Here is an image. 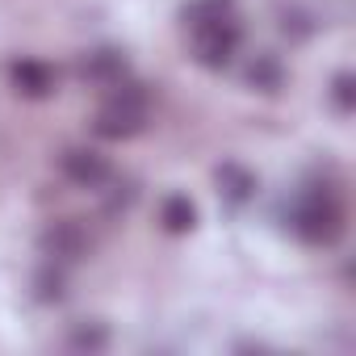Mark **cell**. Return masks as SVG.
I'll list each match as a JSON object with an SVG mask.
<instances>
[{
  "label": "cell",
  "mask_w": 356,
  "mask_h": 356,
  "mask_svg": "<svg viewBox=\"0 0 356 356\" xmlns=\"http://www.w3.org/2000/svg\"><path fill=\"white\" fill-rule=\"evenodd\" d=\"M281 63L273 59V55H256V63L248 67V84H256V88H264V92H277L281 88Z\"/></svg>",
  "instance_id": "obj_9"
},
{
  "label": "cell",
  "mask_w": 356,
  "mask_h": 356,
  "mask_svg": "<svg viewBox=\"0 0 356 356\" xmlns=\"http://www.w3.org/2000/svg\"><path fill=\"white\" fill-rule=\"evenodd\" d=\"M42 248H47V256L51 260H80L84 252H88V235H84V227L80 222H55L47 235H42Z\"/></svg>",
  "instance_id": "obj_5"
},
{
  "label": "cell",
  "mask_w": 356,
  "mask_h": 356,
  "mask_svg": "<svg viewBox=\"0 0 356 356\" xmlns=\"http://www.w3.org/2000/svg\"><path fill=\"white\" fill-rule=\"evenodd\" d=\"M293 231H298L306 243H314V248L339 243V235H343V206H339V197H335L331 189H310V193H302V202H298V210H293Z\"/></svg>",
  "instance_id": "obj_2"
},
{
  "label": "cell",
  "mask_w": 356,
  "mask_h": 356,
  "mask_svg": "<svg viewBox=\"0 0 356 356\" xmlns=\"http://www.w3.org/2000/svg\"><path fill=\"white\" fill-rule=\"evenodd\" d=\"M331 101H335V109H339V113H352L356 92H352V76H348V72H343V76H335V84H331Z\"/></svg>",
  "instance_id": "obj_11"
},
{
  "label": "cell",
  "mask_w": 356,
  "mask_h": 356,
  "mask_svg": "<svg viewBox=\"0 0 356 356\" xmlns=\"http://www.w3.org/2000/svg\"><path fill=\"white\" fill-rule=\"evenodd\" d=\"M189 30H193V51H197V59L206 67H227L235 59V51H239V38H243L235 13H218V17H206V22H189Z\"/></svg>",
  "instance_id": "obj_3"
},
{
  "label": "cell",
  "mask_w": 356,
  "mask_h": 356,
  "mask_svg": "<svg viewBox=\"0 0 356 356\" xmlns=\"http://www.w3.org/2000/svg\"><path fill=\"white\" fill-rule=\"evenodd\" d=\"M147 109H151L147 88L118 80V84H109V97L97 113V134L101 138H130L147 126Z\"/></svg>",
  "instance_id": "obj_1"
},
{
  "label": "cell",
  "mask_w": 356,
  "mask_h": 356,
  "mask_svg": "<svg viewBox=\"0 0 356 356\" xmlns=\"http://www.w3.org/2000/svg\"><path fill=\"white\" fill-rule=\"evenodd\" d=\"M72 343H76V348H101V343H105V331H88V327H80V331L72 335Z\"/></svg>",
  "instance_id": "obj_12"
},
{
  "label": "cell",
  "mask_w": 356,
  "mask_h": 356,
  "mask_svg": "<svg viewBox=\"0 0 356 356\" xmlns=\"http://www.w3.org/2000/svg\"><path fill=\"white\" fill-rule=\"evenodd\" d=\"M159 222H163L172 235H185V231H193L197 210H193V202H189L185 193H172V197H163V206H159Z\"/></svg>",
  "instance_id": "obj_7"
},
{
  "label": "cell",
  "mask_w": 356,
  "mask_h": 356,
  "mask_svg": "<svg viewBox=\"0 0 356 356\" xmlns=\"http://www.w3.org/2000/svg\"><path fill=\"white\" fill-rule=\"evenodd\" d=\"M13 88L17 92H26V97H47L51 88H55V72L47 67V63H38V59H22V63H13Z\"/></svg>",
  "instance_id": "obj_6"
},
{
  "label": "cell",
  "mask_w": 356,
  "mask_h": 356,
  "mask_svg": "<svg viewBox=\"0 0 356 356\" xmlns=\"http://www.w3.org/2000/svg\"><path fill=\"white\" fill-rule=\"evenodd\" d=\"M59 168H63L67 181L80 185V189H101V185H109V176H113L109 159L97 155V151H88V147H72V151H63Z\"/></svg>",
  "instance_id": "obj_4"
},
{
  "label": "cell",
  "mask_w": 356,
  "mask_h": 356,
  "mask_svg": "<svg viewBox=\"0 0 356 356\" xmlns=\"http://www.w3.org/2000/svg\"><path fill=\"white\" fill-rule=\"evenodd\" d=\"M84 76L109 88V84H118V80L126 76V59H122L118 51H97V55H88V63H84Z\"/></svg>",
  "instance_id": "obj_8"
},
{
  "label": "cell",
  "mask_w": 356,
  "mask_h": 356,
  "mask_svg": "<svg viewBox=\"0 0 356 356\" xmlns=\"http://www.w3.org/2000/svg\"><path fill=\"white\" fill-rule=\"evenodd\" d=\"M218 185L227 189V197H231V202H248V197H252V189H256V181H252L243 168H235V163H227V168L218 172Z\"/></svg>",
  "instance_id": "obj_10"
}]
</instances>
